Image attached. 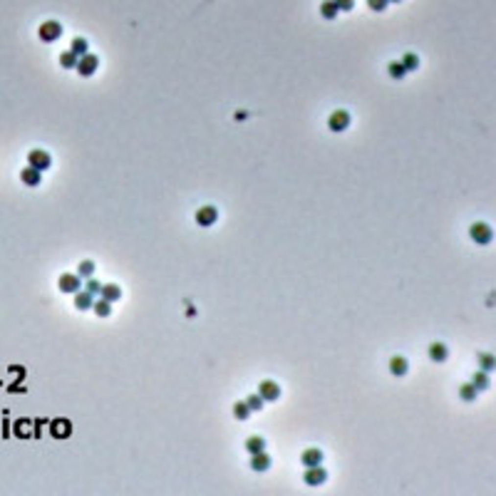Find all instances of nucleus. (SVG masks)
Segmentation results:
<instances>
[{"label": "nucleus", "mask_w": 496, "mask_h": 496, "mask_svg": "<svg viewBox=\"0 0 496 496\" xmlns=\"http://www.w3.org/2000/svg\"><path fill=\"white\" fill-rule=\"evenodd\" d=\"M37 35H40V40H43V43H55L57 37L62 35V25H60L57 20H47V23L40 25Z\"/></svg>", "instance_id": "obj_1"}, {"label": "nucleus", "mask_w": 496, "mask_h": 496, "mask_svg": "<svg viewBox=\"0 0 496 496\" xmlns=\"http://www.w3.org/2000/svg\"><path fill=\"white\" fill-rule=\"evenodd\" d=\"M27 162H30V166L37 169V171H45V169H50V164H52L50 154H47V151H43V149H32L30 157H27Z\"/></svg>", "instance_id": "obj_2"}, {"label": "nucleus", "mask_w": 496, "mask_h": 496, "mask_svg": "<svg viewBox=\"0 0 496 496\" xmlns=\"http://www.w3.org/2000/svg\"><path fill=\"white\" fill-rule=\"evenodd\" d=\"M328 127H330L332 132H345V129L350 127V114H348L345 109L332 112V114H330V119H328Z\"/></svg>", "instance_id": "obj_3"}, {"label": "nucleus", "mask_w": 496, "mask_h": 496, "mask_svg": "<svg viewBox=\"0 0 496 496\" xmlns=\"http://www.w3.org/2000/svg\"><path fill=\"white\" fill-rule=\"evenodd\" d=\"M97 65H99V62H97V57L87 52V55H82V57L77 60V72L82 74V77H90V74H94V72H97Z\"/></svg>", "instance_id": "obj_4"}, {"label": "nucleus", "mask_w": 496, "mask_h": 496, "mask_svg": "<svg viewBox=\"0 0 496 496\" xmlns=\"http://www.w3.org/2000/svg\"><path fill=\"white\" fill-rule=\"evenodd\" d=\"M469 236H472L476 243L486 246V243L491 241V236H494V234H491V228H489L486 223H474V226H472V231H469Z\"/></svg>", "instance_id": "obj_5"}, {"label": "nucleus", "mask_w": 496, "mask_h": 496, "mask_svg": "<svg viewBox=\"0 0 496 496\" xmlns=\"http://www.w3.org/2000/svg\"><path fill=\"white\" fill-rule=\"evenodd\" d=\"M57 285H60V290H62V293H77V290H80V285H82V281H80L77 276L62 273V276H60V281H57Z\"/></svg>", "instance_id": "obj_6"}, {"label": "nucleus", "mask_w": 496, "mask_h": 496, "mask_svg": "<svg viewBox=\"0 0 496 496\" xmlns=\"http://www.w3.org/2000/svg\"><path fill=\"white\" fill-rule=\"evenodd\" d=\"M258 395L263 400H268V402H276L281 397V387L276 382H271V379H265V382H260V387H258Z\"/></svg>", "instance_id": "obj_7"}, {"label": "nucleus", "mask_w": 496, "mask_h": 496, "mask_svg": "<svg viewBox=\"0 0 496 496\" xmlns=\"http://www.w3.org/2000/svg\"><path fill=\"white\" fill-rule=\"evenodd\" d=\"M325 479H328V472L320 467H308V472H305V484L308 486H320Z\"/></svg>", "instance_id": "obj_8"}, {"label": "nucleus", "mask_w": 496, "mask_h": 496, "mask_svg": "<svg viewBox=\"0 0 496 496\" xmlns=\"http://www.w3.org/2000/svg\"><path fill=\"white\" fill-rule=\"evenodd\" d=\"M216 216H218V211L213 206H204V209L196 211V223L199 226H211V223H216Z\"/></svg>", "instance_id": "obj_9"}, {"label": "nucleus", "mask_w": 496, "mask_h": 496, "mask_svg": "<svg viewBox=\"0 0 496 496\" xmlns=\"http://www.w3.org/2000/svg\"><path fill=\"white\" fill-rule=\"evenodd\" d=\"M271 467V456L265 451H258V454H251V469L253 472H265Z\"/></svg>", "instance_id": "obj_10"}, {"label": "nucleus", "mask_w": 496, "mask_h": 496, "mask_svg": "<svg viewBox=\"0 0 496 496\" xmlns=\"http://www.w3.org/2000/svg\"><path fill=\"white\" fill-rule=\"evenodd\" d=\"M300 459H303L305 467H320L323 464V451L320 449H305Z\"/></svg>", "instance_id": "obj_11"}, {"label": "nucleus", "mask_w": 496, "mask_h": 496, "mask_svg": "<svg viewBox=\"0 0 496 496\" xmlns=\"http://www.w3.org/2000/svg\"><path fill=\"white\" fill-rule=\"evenodd\" d=\"M92 303H94V295H92V293H87V290H85V293H80V290L74 293V308H77V310H90Z\"/></svg>", "instance_id": "obj_12"}, {"label": "nucleus", "mask_w": 496, "mask_h": 496, "mask_svg": "<svg viewBox=\"0 0 496 496\" xmlns=\"http://www.w3.org/2000/svg\"><path fill=\"white\" fill-rule=\"evenodd\" d=\"M99 295H102L104 300L114 303V300H119V298H122V288H119V285H114V283H109V285H102Z\"/></svg>", "instance_id": "obj_13"}, {"label": "nucleus", "mask_w": 496, "mask_h": 496, "mask_svg": "<svg viewBox=\"0 0 496 496\" xmlns=\"http://www.w3.org/2000/svg\"><path fill=\"white\" fill-rule=\"evenodd\" d=\"M20 179H23V184H27V186H37L43 181V176H40V171L37 169H32V166H27V169H23V174H20Z\"/></svg>", "instance_id": "obj_14"}, {"label": "nucleus", "mask_w": 496, "mask_h": 496, "mask_svg": "<svg viewBox=\"0 0 496 496\" xmlns=\"http://www.w3.org/2000/svg\"><path fill=\"white\" fill-rule=\"evenodd\" d=\"M447 345H442V342H434V345L429 348V357L434 360V362H444L447 360Z\"/></svg>", "instance_id": "obj_15"}, {"label": "nucleus", "mask_w": 496, "mask_h": 496, "mask_svg": "<svg viewBox=\"0 0 496 496\" xmlns=\"http://www.w3.org/2000/svg\"><path fill=\"white\" fill-rule=\"evenodd\" d=\"M92 310H94L99 318H107V315L112 313V303L104 300V298H102V300H94V303H92Z\"/></svg>", "instance_id": "obj_16"}, {"label": "nucleus", "mask_w": 496, "mask_h": 496, "mask_svg": "<svg viewBox=\"0 0 496 496\" xmlns=\"http://www.w3.org/2000/svg\"><path fill=\"white\" fill-rule=\"evenodd\" d=\"M246 449H248V454H258V451L265 449V439H263V437H248Z\"/></svg>", "instance_id": "obj_17"}, {"label": "nucleus", "mask_w": 496, "mask_h": 496, "mask_svg": "<svg viewBox=\"0 0 496 496\" xmlns=\"http://www.w3.org/2000/svg\"><path fill=\"white\" fill-rule=\"evenodd\" d=\"M390 370H392V375H397V377L407 375V360H404V357H392Z\"/></svg>", "instance_id": "obj_18"}, {"label": "nucleus", "mask_w": 496, "mask_h": 496, "mask_svg": "<svg viewBox=\"0 0 496 496\" xmlns=\"http://www.w3.org/2000/svg\"><path fill=\"white\" fill-rule=\"evenodd\" d=\"M320 13H323V18L332 20V18L337 15V5H335V0H325V3L320 5Z\"/></svg>", "instance_id": "obj_19"}, {"label": "nucleus", "mask_w": 496, "mask_h": 496, "mask_svg": "<svg viewBox=\"0 0 496 496\" xmlns=\"http://www.w3.org/2000/svg\"><path fill=\"white\" fill-rule=\"evenodd\" d=\"M472 385L476 387V392H481V390H486V387H489V377H486V372H484V370L474 375V382H472Z\"/></svg>", "instance_id": "obj_20"}, {"label": "nucleus", "mask_w": 496, "mask_h": 496, "mask_svg": "<svg viewBox=\"0 0 496 496\" xmlns=\"http://www.w3.org/2000/svg\"><path fill=\"white\" fill-rule=\"evenodd\" d=\"M402 67H404V72L417 70V67H419V57H417V55H412V52H407V55L402 57Z\"/></svg>", "instance_id": "obj_21"}, {"label": "nucleus", "mask_w": 496, "mask_h": 496, "mask_svg": "<svg viewBox=\"0 0 496 496\" xmlns=\"http://www.w3.org/2000/svg\"><path fill=\"white\" fill-rule=\"evenodd\" d=\"M87 50H90V47H87V40H85V37H77V40L72 43V50H70V52H74V55L82 57V55H87Z\"/></svg>", "instance_id": "obj_22"}, {"label": "nucleus", "mask_w": 496, "mask_h": 496, "mask_svg": "<svg viewBox=\"0 0 496 496\" xmlns=\"http://www.w3.org/2000/svg\"><path fill=\"white\" fill-rule=\"evenodd\" d=\"M77 273H80L82 278H92V276H94V263H92V260H82L80 268H77Z\"/></svg>", "instance_id": "obj_23"}, {"label": "nucleus", "mask_w": 496, "mask_h": 496, "mask_svg": "<svg viewBox=\"0 0 496 496\" xmlns=\"http://www.w3.org/2000/svg\"><path fill=\"white\" fill-rule=\"evenodd\" d=\"M60 65L67 67V70H70V67H77V55H74V52H62V55H60Z\"/></svg>", "instance_id": "obj_24"}, {"label": "nucleus", "mask_w": 496, "mask_h": 496, "mask_svg": "<svg viewBox=\"0 0 496 496\" xmlns=\"http://www.w3.org/2000/svg\"><path fill=\"white\" fill-rule=\"evenodd\" d=\"M248 414H251L248 404H246V402H236V407H234V417H236V419H248Z\"/></svg>", "instance_id": "obj_25"}, {"label": "nucleus", "mask_w": 496, "mask_h": 496, "mask_svg": "<svg viewBox=\"0 0 496 496\" xmlns=\"http://www.w3.org/2000/svg\"><path fill=\"white\" fill-rule=\"evenodd\" d=\"M263 402H265V400H263L260 395H251V397L246 400V404H248V409H251V412H258V409L263 407Z\"/></svg>", "instance_id": "obj_26"}, {"label": "nucleus", "mask_w": 496, "mask_h": 496, "mask_svg": "<svg viewBox=\"0 0 496 496\" xmlns=\"http://www.w3.org/2000/svg\"><path fill=\"white\" fill-rule=\"evenodd\" d=\"M459 395H462V400L472 402V400H476V387H474V385H464V387L459 390Z\"/></svg>", "instance_id": "obj_27"}, {"label": "nucleus", "mask_w": 496, "mask_h": 496, "mask_svg": "<svg viewBox=\"0 0 496 496\" xmlns=\"http://www.w3.org/2000/svg\"><path fill=\"white\" fill-rule=\"evenodd\" d=\"M390 74H392V77H395V80H402V77H404V74H407V72H404L402 62H395V65H390Z\"/></svg>", "instance_id": "obj_28"}, {"label": "nucleus", "mask_w": 496, "mask_h": 496, "mask_svg": "<svg viewBox=\"0 0 496 496\" xmlns=\"http://www.w3.org/2000/svg\"><path fill=\"white\" fill-rule=\"evenodd\" d=\"M479 362H481V370H484V372H491V370H494V357H491V355H479Z\"/></svg>", "instance_id": "obj_29"}, {"label": "nucleus", "mask_w": 496, "mask_h": 496, "mask_svg": "<svg viewBox=\"0 0 496 496\" xmlns=\"http://www.w3.org/2000/svg\"><path fill=\"white\" fill-rule=\"evenodd\" d=\"M367 5L375 10V13H382L387 8V0H367Z\"/></svg>", "instance_id": "obj_30"}, {"label": "nucleus", "mask_w": 496, "mask_h": 496, "mask_svg": "<svg viewBox=\"0 0 496 496\" xmlns=\"http://www.w3.org/2000/svg\"><path fill=\"white\" fill-rule=\"evenodd\" d=\"M99 290H102L99 281H94V278H87V293H92V295H99Z\"/></svg>", "instance_id": "obj_31"}, {"label": "nucleus", "mask_w": 496, "mask_h": 496, "mask_svg": "<svg viewBox=\"0 0 496 496\" xmlns=\"http://www.w3.org/2000/svg\"><path fill=\"white\" fill-rule=\"evenodd\" d=\"M335 5H337V10H353L355 0H335Z\"/></svg>", "instance_id": "obj_32"}, {"label": "nucleus", "mask_w": 496, "mask_h": 496, "mask_svg": "<svg viewBox=\"0 0 496 496\" xmlns=\"http://www.w3.org/2000/svg\"><path fill=\"white\" fill-rule=\"evenodd\" d=\"M387 3H400V0H387Z\"/></svg>", "instance_id": "obj_33"}]
</instances>
